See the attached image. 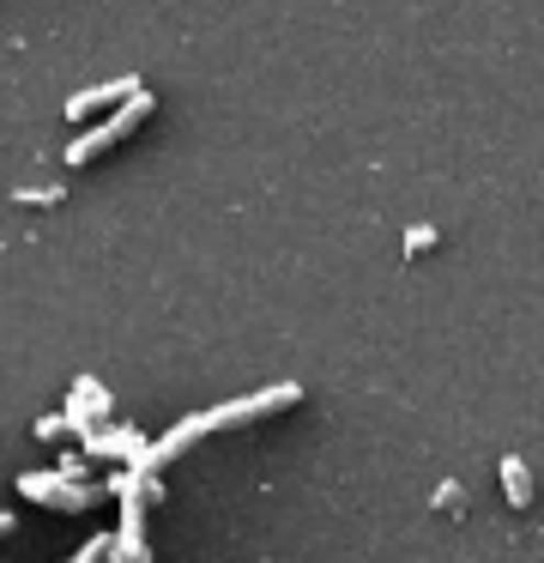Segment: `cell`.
Segmentation results:
<instances>
[{"label":"cell","mask_w":544,"mask_h":563,"mask_svg":"<svg viewBox=\"0 0 544 563\" xmlns=\"http://www.w3.org/2000/svg\"><path fill=\"white\" fill-rule=\"evenodd\" d=\"M145 115H152V91H140V98H127V103H121L115 115H109V122L85 128V134H79V140H73V146H67V158H60V164H73V170H79V164L103 158V152L115 146V140H127L133 128L145 122Z\"/></svg>","instance_id":"cell-1"},{"label":"cell","mask_w":544,"mask_h":563,"mask_svg":"<svg viewBox=\"0 0 544 563\" xmlns=\"http://www.w3.org/2000/svg\"><path fill=\"white\" fill-rule=\"evenodd\" d=\"M297 400H302L297 382H273V388L224 400V406H212V412H200V418H206V430H230V424H248V418H273V412H285V406H297Z\"/></svg>","instance_id":"cell-2"},{"label":"cell","mask_w":544,"mask_h":563,"mask_svg":"<svg viewBox=\"0 0 544 563\" xmlns=\"http://www.w3.org/2000/svg\"><path fill=\"white\" fill-rule=\"evenodd\" d=\"M19 497L48 503V509H60V515H79L103 497V485H79V478H60V473H19Z\"/></svg>","instance_id":"cell-3"},{"label":"cell","mask_w":544,"mask_h":563,"mask_svg":"<svg viewBox=\"0 0 544 563\" xmlns=\"http://www.w3.org/2000/svg\"><path fill=\"white\" fill-rule=\"evenodd\" d=\"M200 437H206V418H200V412H193V418H181V424L169 430V437L145 442V454H140V461H133V473H157V466H169V461H176L181 449H193V442H200Z\"/></svg>","instance_id":"cell-4"},{"label":"cell","mask_w":544,"mask_h":563,"mask_svg":"<svg viewBox=\"0 0 544 563\" xmlns=\"http://www.w3.org/2000/svg\"><path fill=\"white\" fill-rule=\"evenodd\" d=\"M140 79H109V86H91V91H73V98H67V115H73V122H85V115H97V110H121V103H127V98H140Z\"/></svg>","instance_id":"cell-5"},{"label":"cell","mask_w":544,"mask_h":563,"mask_svg":"<svg viewBox=\"0 0 544 563\" xmlns=\"http://www.w3.org/2000/svg\"><path fill=\"white\" fill-rule=\"evenodd\" d=\"M85 454H103V461H140L145 454V437L133 424H103V430H91V437H85Z\"/></svg>","instance_id":"cell-6"},{"label":"cell","mask_w":544,"mask_h":563,"mask_svg":"<svg viewBox=\"0 0 544 563\" xmlns=\"http://www.w3.org/2000/svg\"><path fill=\"white\" fill-rule=\"evenodd\" d=\"M496 473H502L508 503H514V509H526V503H532V473H526V461H520V454H502V466H496Z\"/></svg>","instance_id":"cell-7"},{"label":"cell","mask_w":544,"mask_h":563,"mask_svg":"<svg viewBox=\"0 0 544 563\" xmlns=\"http://www.w3.org/2000/svg\"><path fill=\"white\" fill-rule=\"evenodd\" d=\"M423 249H435V224H411L406 231V255H423Z\"/></svg>","instance_id":"cell-8"},{"label":"cell","mask_w":544,"mask_h":563,"mask_svg":"<svg viewBox=\"0 0 544 563\" xmlns=\"http://www.w3.org/2000/svg\"><path fill=\"white\" fill-rule=\"evenodd\" d=\"M60 430H67V418H36V437H43V442H55Z\"/></svg>","instance_id":"cell-9"},{"label":"cell","mask_w":544,"mask_h":563,"mask_svg":"<svg viewBox=\"0 0 544 563\" xmlns=\"http://www.w3.org/2000/svg\"><path fill=\"white\" fill-rule=\"evenodd\" d=\"M435 503H442V509H454V503H459V485H454V478H447V485H435Z\"/></svg>","instance_id":"cell-10"},{"label":"cell","mask_w":544,"mask_h":563,"mask_svg":"<svg viewBox=\"0 0 544 563\" xmlns=\"http://www.w3.org/2000/svg\"><path fill=\"white\" fill-rule=\"evenodd\" d=\"M12 533V515H0V539H7Z\"/></svg>","instance_id":"cell-11"}]
</instances>
